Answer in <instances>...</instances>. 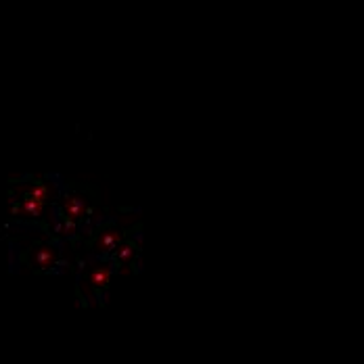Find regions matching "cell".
<instances>
[{
    "instance_id": "6da1fadb",
    "label": "cell",
    "mask_w": 364,
    "mask_h": 364,
    "mask_svg": "<svg viewBox=\"0 0 364 364\" xmlns=\"http://www.w3.org/2000/svg\"><path fill=\"white\" fill-rule=\"evenodd\" d=\"M92 279H97L99 283H105V279H107V276H105L103 272H97V274H94V276H92Z\"/></svg>"
}]
</instances>
